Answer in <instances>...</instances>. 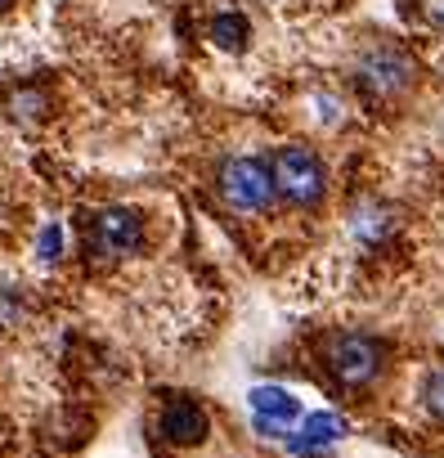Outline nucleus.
<instances>
[{
    "instance_id": "nucleus-7",
    "label": "nucleus",
    "mask_w": 444,
    "mask_h": 458,
    "mask_svg": "<svg viewBox=\"0 0 444 458\" xmlns=\"http://www.w3.org/2000/svg\"><path fill=\"white\" fill-rule=\"evenodd\" d=\"M390 229H395V211L386 202H359L350 211V234L364 243V248H377L390 239Z\"/></svg>"
},
{
    "instance_id": "nucleus-14",
    "label": "nucleus",
    "mask_w": 444,
    "mask_h": 458,
    "mask_svg": "<svg viewBox=\"0 0 444 458\" xmlns=\"http://www.w3.org/2000/svg\"><path fill=\"white\" fill-rule=\"evenodd\" d=\"M0 319H5V324H19L23 319V310H14V293L10 288H0Z\"/></svg>"
},
{
    "instance_id": "nucleus-12",
    "label": "nucleus",
    "mask_w": 444,
    "mask_h": 458,
    "mask_svg": "<svg viewBox=\"0 0 444 458\" xmlns=\"http://www.w3.org/2000/svg\"><path fill=\"white\" fill-rule=\"evenodd\" d=\"M422 404H426V413H431L435 422H444V369H435V373L426 377V386H422Z\"/></svg>"
},
{
    "instance_id": "nucleus-6",
    "label": "nucleus",
    "mask_w": 444,
    "mask_h": 458,
    "mask_svg": "<svg viewBox=\"0 0 444 458\" xmlns=\"http://www.w3.org/2000/svg\"><path fill=\"white\" fill-rule=\"evenodd\" d=\"M157 431H162L171 445H180V449H197V445L211 436V418H206V409H202L197 400L171 395V400L162 404V413H157Z\"/></svg>"
},
{
    "instance_id": "nucleus-11",
    "label": "nucleus",
    "mask_w": 444,
    "mask_h": 458,
    "mask_svg": "<svg viewBox=\"0 0 444 458\" xmlns=\"http://www.w3.org/2000/svg\"><path fill=\"white\" fill-rule=\"evenodd\" d=\"M346 427H341V418H332V413H314V418H306V427H301V436L292 440L297 449H319L323 440H337Z\"/></svg>"
},
{
    "instance_id": "nucleus-5",
    "label": "nucleus",
    "mask_w": 444,
    "mask_h": 458,
    "mask_svg": "<svg viewBox=\"0 0 444 458\" xmlns=\"http://www.w3.org/2000/svg\"><path fill=\"white\" fill-rule=\"evenodd\" d=\"M81 243H86L90 261H99V266L126 261V257H135L144 248V216L135 207L108 202V207H99V211L86 216Z\"/></svg>"
},
{
    "instance_id": "nucleus-16",
    "label": "nucleus",
    "mask_w": 444,
    "mask_h": 458,
    "mask_svg": "<svg viewBox=\"0 0 444 458\" xmlns=\"http://www.w3.org/2000/svg\"><path fill=\"white\" fill-rule=\"evenodd\" d=\"M10 5H14V0H0V14H5V10H10Z\"/></svg>"
},
{
    "instance_id": "nucleus-1",
    "label": "nucleus",
    "mask_w": 444,
    "mask_h": 458,
    "mask_svg": "<svg viewBox=\"0 0 444 458\" xmlns=\"http://www.w3.org/2000/svg\"><path fill=\"white\" fill-rule=\"evenodd\" d=\"M350 81L368 104L386 108V104H399L417 86V59L395 41H373L368 50H359V59L350 68Z\"/></svg>"
},
{
    "instance_id": "nucleus-8",
    "label": "nucleus",
    "mask_w": 444,
    "mask_h": 458,
    "mask_svg": "<svg viewBox=\"0 0 444 458\" xmlns=\"http://www.w3.org/2000/svg\"><path fill=\"white\" fill-rule=\"evenodd\" d=\"M206 41L225 55H243L247 41H252V23L239 14V10H220L211 23H206Z\"/></svg>"
},
{
    "instance_id": "nucleus-2",
    "label": "nucleus",
    "mask_w": 444,
    "mask_h": 458,
    "mask_svg": "<svg viewBox=\"0 0 444 458\" xmlns=\"http://www.w3.org/2000/svg\"><path fill=\"white\" fill-rule=\"evenodd\" d=\"M319 355H323L328 377H332L341 391L364 395V391H373V386L381 382L390 351H386V342L373 337V333H332Z\"/></svg>"
},
{
    "instance_id": "nucleus-10",
    "label": "nucleus",
    "mask_w": 444,
    "mask_h": 458,
    "mask_svg": "<svg viewBox=\"0 0 444 458\" xmlns=\"http://www.w3.org/2000/svg\"><path fill=\"white\" fill-rule=\"evenodd\" d=\"M5 108H10V117L19 126H41L50 117V95L37 90V86H19V90L5 95Z\"/></svg>"
},
{
    "instance_id": "nucleus-13",
    "label": "nucleus",
    "mask_w": 444,
    "mask_h": 458,
    "mask_svg": "<svg viewBox=\"0 0 444 458\" xmlns=\"http://www.w3.org/2000/svg\"><path fill=\"white\" fill-rule=\"evenodd\" d=\"M417 14L431 32H444V0H417Z\"/></svg>"
},
{
    "instance_id": "nucleus-15",
    "label": "nucleus",
    "mask_w": 444,
    "mask_h": 458,
    "mask_svg": "<svg viewBox=\"0 0 444 458\" xmlns=\"http://www.w3.org/2000/svg\"><path fill=\"white\" fill-rule=\"evenodd\" d=\"M46 257H50V261L59 257V229H46Z\"/></svg>"
},
{
    "instance_id": "nucleus-3",
    "label": "nucleus",
    "mask_w": 444,
    "mask_h": 458,
    "mask_svg": "<svg viewBox=\"0 0 444 458\" xmlns=\"http://www.w3.org/2000/svg\"><path fill=\"white\" fill-rule=\"evenodd\" d=\"M215 193L230 211L239 216H265L279 198H274V175H270V162L265 157H252V153H234L215 166Z\"/></svg>"
},
{
    "instance_id": "nucleus-4",
    "label": "nucleus",
    "mask_w": 444,
    "mask_h": 458,
    "mask_svg": "<svg viewBox=\"0 0 444 458\" xmlns=\"http://www.w3.org/2000/svg\"><path fill=\"white\" fill-rule=\"evenodd\" d=\"M270 175H274V198L288 207H319L328 193V166L314 148L306 144H283L270 157Z\"/></svg>"
},
{
    "instance_id": "nucleus-9",
    "label": "nucleus",
    "mask_w": 444,
    "mask_h": 458,
    "mask_svg": "<svg viewBox=\"0 0 444 458\" xmlns=\"http://www.w3.org/2000/svg\"><path fill=\"white\" fill-rule=\"evenodd\" d=\"M252 409H256V422L261 427H292L301 418V404L288 391H274V386L252 391Z\"/></svg>"
}]
</instances>
